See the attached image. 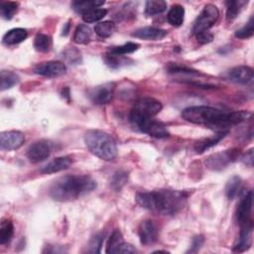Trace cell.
Returning a JSON list of instances; mask_svg holds the SVG:
<instances>
[{
	"instance_id": "9",
	"label": "cell",
	"mask_w": 254,
	"mask_h": 254,
	"mask_svg": "<svg viewBox=\"0 0 254 254\" xmlns=\"http://www.w3.org/2000/svg\"><path fill=\"white\" fill-rule=\"evenodd\" d=\"M162 108H163L162 103L156 100L155 98L143 97L138 99L135 102L132 110L142 115L154 117L162 110Z\"/></svg>"
},
{
	"instance_id": "20",
	"label": "cell",
	"mask_w": 254,
	"mask_h": 254,
	"mask_svg": "<svg viewBox=\"0 0 254 254\" xmlns=\"http://www.w3.org/2000/svg\"><path fill=\"white\" fill-rule=\"evenodd\" d=\"M28 37L27 30L23 28H14L9 30L4 36H3V43L5 45H16Z\"/></svg>"
},
{
	"instance_id": "35",
	"label": "cell",
	"mask_w": 254,
	"mask_h": 254,
	"mask_svg": "<svg viewBox=\"0 0 254 254\" xmlns=\"http://www.w3.org/2000/svg\"><path fill=\"white\" fill-rule=\"evenodd\" d=\"M139 45L136 43H132V42H128L124 45L121 46H117V47H112L109 49V53L110 54H114V55H118V56H122V55H126V54H131L133 52H135L136 50H138Z\"/></svg>"
},
{
	"instance_id": "42",
	"label": "cell",
	"mask_w": 254,
	"mask_h": 254,
	"mask_svg": "<svg viewBox=\"0 0 254 254\" xmlns=\"http://www.w3.org/2000/svg\"><path fill=\"white\" fill-rule=\"evenodd\" d=\"M136 252L137 250L132 244L126 243L124 241L114 251V253H136Z\"/></svg>"
},
{
	"instance_id": "41",
	"label": "cell",
	"mask_w": 254,
	"mask_h": 254,
	"mask_svg": "<svg viewBox=\"0 0 254 254\" xmlns=\"http://www.w3.org/2000/svg\"><path fill=\"white\" fill-rule=\"evenodd\" d=\"M196 40L200 44H208L213 40V35L208 31H203L195 35Z\"/></svg>"
},
{
	"instance_id": "2",
	"label": "cell",
	"mask_w": 254,
	"mask_h": 254,
	"mask_svg": "<svg viewBox=\"0 0 254 254\" xmlns=\"http://www.w3.org/2000/svg\"><path fill=\"white\" fill-rule=\"evenodd\" d=\"M187 198L186 192L172 190L142 191L135 197L140 206L163 215L178 213L186 204Z\"/></svg>"
},
{
	"instance_id": "38",
	"label": "cell",
	"mask_w": 254,
	"mask_h": 254,
	"mask_svg": "<svg viewBox=\"0 0 254 254\" xmlns=\"http://www.w3.org/2000/svg\"><path fill=\"white\" fill-rule=\"evenodd\" d=\"M167 69L170 73H188V74H197L196 70H193L190 67H187L182 64L170 63L167 66Z\"/></svg>"
},
{
	"instance_id": "15",
	"label": "cell",
	"mask_w": 254,
	"mask_h": 254,
	"mask_svg": "<svg viewBox=\"0 0 254 254\" xmlns=\"http://www.w3.org/2000/svg\"><path fill=\"white\" fill-rule=\"evenodd\" d=\"M252 221L247 222L244 225H241V230L239 233V236L237 240L235 241L233 245V251L234 252H244L247 250L252 243Z\"/></svg>"
},
{
	"instance_id": "23",
	"label": "cell",
	"mask_w": 254,
	"mask_h": 254,
	"mask_svg": "<svg viewBox=\"0 0 254 254\" xmlns=\"http://www.w3.org/2000/svg\"><path fill=\"white\" fill-rule=\"evenodd\" d=\"M104 1H96V0H85V1H73L71 3L72 9L79 14H85L86 12L99 8L101 5H103Z\"/></svg>"
},
{
	"instance_id": "4",
	"label": "cell",
	"mask_w": 254,
	"mask_h": 254,
	"mask_svg": "<svg viewBox=\"0 0 254 254\" xmlns=\"http://www.w3.org/2000/svg\"><path fill=\"white\" fill-rule=\"evenodd\" d=\"M84 143L94 156L104 161H111L117 155L114 139L101 130H89L84 134Z\"/></svg>"
},
{
	"instance_id": "43",
	"label": "cell",
	"mask_w": 254,
	"mask_h": 254,
	"mask_svg": "<svg viewBox=\"0 0 254 254\" xmlns=\"http://www.w3.org/2000/svg\"><path fill=\"white\" fill-rule=\"evenodd\" d=\"M241 161L249 167H252L253 165V150L250 149L244 156L241 157Z\"/></svg>"
},
{
	"instance_id": "26",
	"label": "cell",
	"mask_w": 254,
	"mask_h": 254,
	"mask_svg": "<svg viewBox=\"0 0 254 254\" xmlns=\"http://www.w3.org/2000/svg\"><path fill=\"white\" fill-rule=\"evenodd\" d=\"M0 80H1V83H0L1 90L4 91L6 89L11 88L15 84H17L19 82V76L11 70H1Z\"/></svg>"
},
{
	"instance_id": "8",
	"label": "cell",
	"mask_w": 254,
	"mask_h": 254,
	"mask_svg": "<svg viewBox=\"0 0 254 254\" xmlns=\"http://www.w3.org/2000/svg\"><path fill=\"white\" fill-rule=\"evenodd\" d=\"M114 88L115 85L113 82H106L97 85L88 91V97L95 104H107L111 101L113 97Z\"/></svg>"
},
{
	"instance_id": "27",
	"label": "cell",
	"mask_w": 254,
	"mask_h": 254,
	"mask_svg": "<svg viewBox=\"0 0 254 254\" xmlns=\"http://www.w3.org/2000/svg\"><path fill=\"white\" fill-rule=\"evenodd\" d=\"M167 9V3L163 0H149L145 3V14L154 16L163 13Z\"/></svg>"
},
{
	"instance_id": "12",
	"label": "cell",
	"mask_w": 254,
	"mask_h": 254,
	"mask_svg": "<svg viewBox=\"0 0 254 254\" xmlns=\"http://www.w3.org/2000/svg\"><path fill=\"white\" fill-rule=\"evenodd\" d=\"M24 142L25 136L20 131H5L0 134V146L2 150H17L24 144Z\"/></svg>"
},
{
	"instance_id": "3",
	"label": "cell",
	"mask_w": 254,
	"mask_h": 254,
	"mask_svg": "<svg viewBox=\"0 0 254 254\" xmlns=\"http://www.w3.org/2000/svg\"><path fill=\"white\" fill-rule=\"evenodd\" d=\"M96 182L86 175H69L58 179L50 188V195L57 201H70L92 191Z\"/></svg>"
},
{
	"instance_id": "25",
	"label": "cell",
	"mask_w": 254,
	"mask_h": 254,
	"mask_svg": "<svg viewBox=\"0 0 254 254\" xmlns=\"http://www.w3.org/2000/svg\"><path fill=\"white\" fill-rule=\"evenodd\" d=\"M242 186V180L238 176L231 177L225 186V194L228 199H233L241 190Z\"/></svg>"
},
{
	"instance_id": "5",
	"label": "cell",
	"mask_w": 254,
	"mask_h": 254,
	"mask_svg": "<svg viewBox=\"0 0 254 254\" xmlns=\"http://www.w3.org/2000/svg\"><path fill=\"white\" fill-rule=\"evenodd\" d=\"M129 119L135 129L152 137L167 138L170 135L167 127L162 122L155 120L153 117L139 114L131 109Z\"/></svg>"
},
{
	"instance_id": "24",
	"label": "cell",
	"mask_w": 254,
	"mask_h": 254,
	"mask_svg": "<svg viewBox=\"0 0 254 254\" xmlns=\"http://www.w3.org/2000/svg\"><path fill=\"white\" fill-rule=\"evenodd\" d=\"M52 47L53 40L49 35L43 33L37 34L34 40V48L36 49V51L41 53H48L51 51Z\"/></svg>"
},
{
	"instance_id": "31",
	"label": "cell",
	"mask_w": 254,
	"mask_h": 254,
	"mask_svg": "<svg viewBox=\"0 0 254 254\" xmlns=\"http://www.w3.org/2000/svg\"><path fill=\"white\" fill-rule=\"evenodd\" d=\"M128 181V174L125 171H116L110 179V187L114 190H120Z\"/></svg>"
},
{
	"instance_id": "37",
	"label": "cell",
	"mask_w": 254,
	"mask_h": 254,
	"mask_svg": "<svg viewBox=\"0 0 254 254\" xmlns=\"http://www.w3.org/2000/svg\"><path fill=\"white\" fill-rule=\"evenodd\" d=\"M253 34H254V19L252 16L242 28H240L235 32V37L238 39H248L252 37Z\"/></svg>"
},
{
	"instance_id": "17",
	"label": "cell",
	"mask_w": 254,
	"mask_h": 254,
	"mask_svg": "<svg viewBox=\"0 0 254 254\" xmlns=\"http://www.w3.org/2000/svg\"><path fill=\"white\" fill-rule=\"evenodd\" d=\"M132 36L148 41H158L162 40L167 36V31L155 27H144L134 31L132 33Z\"/></svg>"
},
{
	"instance_id": "11",
	"label": "cell",
	"mask_w": 254,
	"mask_h": 254,
	"mask_svg": "<svg viewBox=\"0 0 254 254\" xmlns=\"http://www.w3.org/2000/svg\"><path fill=\"white\" fill-rule=\"evenodd\" d=\"M51 155V145L48 141L40 140L33 143L27 150V157L32 163H40Z\"/></svg>"
},
{
	"instance_id": "22",
	"label": "cell",
	"mask_w": 254,
	"mask_h": 254,
	"mask_svg": "<svg viewBox=\"0 0 254 254\" xmlns=\"http://www.w3.org/2000/svg\"><path fill=\"white\" fill-rule=\"evenodd\" d=\"M168 22L175 27H180L185 20V8L180 4H175L167 15Z\"/></svg>"
},
{
	"instance_id": "19",
	"label": "cell",
	"mask_w": 254,
	"mask_h": 254,
	"mask_svg": "<svg viewBox=\"0 0 254 254\" xmlns=\"http://www.w3.org/2000/svg\"><path fill=\"white\" fill-rule=\"evenodd\" d=\"M227 133H228L227 130H222V131H219L218 133H216L215 135H213L211 137H207V138H203L201 140H198L194 144V151L197 154H202L206 150L215 146L220 140H222L226 136Z\"/></svg>"
},
{
	"instance_id": "29",
	"label": "cell",
	"mask_w": 254,
	"mask_h": 254,
	"mask_svg": "<svg viewBox=\"0 0 254 254\" xmlns=\"http://www.w3.org/2000/svg\"><path fill=\"white\" fill-rule=\"evenodd\" d=\"M14 234V225L11 220H2L0 225V243L2 245L11 241Z\"/></svg>"
},
{
	"instance_id": "7",
	"label": "cell",
	"mask_w": 254,
	"mask_h": 254,
	"mask_svg": "<svg viewBox=\"0 0 254 254\" xmlns=\"http://www.w3.org/2000/svg\"><path fill=\"white\" fill-rule=\"evenodd\" d=\"M239 157L237 150H227L220 153H215L208 156L205 160V166L212 171H220L228 164L232 163Z\"/></svg>"
},
{
	"instance_id": "16",
	"label": "cell",
	"mask_w": 254,
	"mask_h": 254,
	"mask_svg": "<svg viewBox=\"0 0 254 254\" xmlns=\"http://www.w3.org/2000/svg\"><path fill=\"white\" fill-rule=\"evenodd\" d=\"M228 78L236 83L247 84L253 79V69L247 65L235 66L229 70Z\"/></svg>"
},
{
	"instance_id": "34",
	"label": "cell",
	"mask_w": 254,
	"mask_h": 254,
	"mask_svg": "<svg viewBox=\"0 0 254 254\" xmlns=\"http://www.w3.org/2000/svg\"><path fill=\"white\" fill-rule=\"evenodd\" d=\"M107 14V10L103 8H95L92 9L85 14L82 15V20L85 23H95L105 17Z\"/></svg>"
},
{
	"instance_id": "21",
	"label": "cell",
	"mask_w": 254,
	"mask_h": 254,
	"mask_svg": "<svg viewBox=\"0 0 254 254\" xmlns=\"http://www.w3.org/2000/svg\"><path fill=\"white\" fill-rule=\"evenodd\" d=\"M248 1L244 0H230L226 1V20L227 22H232L241 12L243 7L247 5Z\"/></svg>"
},
{
	"instance_id": "28",
	"label": "cell",
	"mask_w": 254,
	"mask_h": 254,
	"mask_svg": "<svg viewBox=\"0 0 254 254\" xmlns=\"http://www.w3.org/2000/svg\"><path fill=\"white\" fill-rule=\"evenodd\" d=\"M91 39V30L87 25L80 24L73 34V42L76 44H87Z\"/></svg>"
},
{
	"instance_id": "36",
	"label": "cell",
	"mask_w": 254,
	"mask_h": 254,
	"mask_svg": "<svg viewBox=\"0 0 254 254\" xmlns=\"http://www.w3.org/2000/svg\"><path fill=\"white\" fill-rule=\"evenodd\" d=\"M123 242V236L122 233L118 230L115 229L111 236L109 237L107 241V246H106V253H114L116 248Z\"/></svg>"
},
{
	"instance_id": "6",
	"label": "cell",
	"mask_w": 254,
	"mask_h": 254,
	"mask_svg": "<svg viewBox=\"0 0 254 254\" xmlns=\"http://www.w3.org/2000/svg\"><path fill=\"white\" fill-rule=\"evenodd\" d=\"M218 16L219 11L217 7L213 4H206L193 24L192 33L196 35L197 33L207 31L216 23Z\"/></svg>"
},
{
	"instance_id": "30",
	"label": "cell",
	"mask_w": 254,
	"mask_h": 254,
	"mask_svg": "<svg viewBox=\"0 0 254 254\" xmlns=\"http://www.w3.org/2000/svg\"><path fill=\"white\" fill-rule=\"evenodd\" d=\"M116 30V26L112 21H103L95 25L94 31L101 38L110 37Z\"/></svg>"
},
{
	"instance_id": "32",
	"label": "cell",
	"mask_w": 254,
	"mask_h": 254,
	"mask_svg": "<svg viewBox=\"0 0 254 254\" xmlns=\"http://www.w3.org/2000/svg\"><path fill=\"white\" fill-rule=\"evenodd\" d=\"M18 10V3L12 1H3L0 3V14L5 20H10Z\"/></svg>"
},
{
	"instance_id": "10",
	"label": "cell",
	"mask_w": 254,
	"mask_h": 254,
	"mask_svg": "<svg viewBox=\"0 0 254 254\" xmlns=\"http://www.w3.org/2000/svg\"><path fill=\"white\" fill-rule=\"evenodd\" d=\"M66 71V66L63 62L60 61H50L38 64L35 67V72L37 74L47 76V77H59L64 74Z\"/></svg>"
},
{
	"instance_id": "40",
	"label": "cell",
	"mask_w": 254,
	"mask_h": 254,
	"mask_svg": "<svg viewBox=\"0 0 254 254\" xmlns=\"http://www.w3.org/2000/svg\"><path fill=\"white\" fill-rule=\"evenodd\" d=\"M203 236L202 235H197L192 239L191 245L190 247V249L187 251V253H196L198 252V250L201 248L202 244H203Z\"/></svg>"
},
{
	"instance_id": "33",
	"label": "cell",
	"mask_w": 254,
	"mask_h": 254,
	"mask_svg": "<svg viewBox=\"0 0 254 254\" xmlns=\"http://www.w3.org/2000/svg\"><path fill=\"white\" fill-rule=\"evenodd\" d=\"M128 61H129V59H126L123 56H118V55H114V54H110V53L106 54L104 57V62L111 68H118V67L124 66L127 64Z\"/></svg>"
},
{
	"instance_id": "18",
	"label": "cell",
	"mask_w": 254,
	"mask_h": 254,
	"mask_svg": "<svg viewBox=\"0 0 254 254\" xmlns=\"http://www.w3.org/2000/svg\"><path fill=\"white\" fill-rule=\"evenodd\" d=\"M72 164V159L68 156L58 157L48 163L41 169V173L43 174H54L69 168Z\"/></svg>"
},
{
	"instance_id": "13",
	"label": "cell",
	"mask_w": 254,
	"mask_h": 254,
	"mask_svg": "<svg viewBox=\"0 0 254 254\" xmlns=\"http://www.w3.org/2000/svg\"><path fill=\"white\" fill-rule=\"evenodd\" d=\"M252 202H253V193L251 190H249L243 198L240 200L237 209H236V220L239 223V225H244L249 221H252L251 216V210H252Z\"/></svg>"
},
{
	"instance_id": "14",
	"label": "cell",
	"mask_w": 254,
	"mask_h": 254,
	"mask_svg": "<svg viewBox=\"0 0 254 254\" xmlns=\"http://www.w3.org/2000/svg\"><path fill=\"white\" fill-rule=\"evenodd\" d=\"M138 234L143 245H151L158 239L157 226L152 220H144L140 223Z\"/></svg>"
},
{
	"instance_id": "39",
	"label": "cell",
	"mask_w": 254,
	"mask_h": 254,
	"mask_svg": "<svg viewBox=\"0 0 254 254\" xmlns=\"http://www.w3.org/2000/svg\"><path fill=\"white\" fill-rule=\"evenodd\" d=\"M104 234H97L94 237H92L88 244V253H99L101 251V246L103 242Z\"/></svg>"
},
{
	"instance_id": "1",
	"label": "cell",
	"mask_w": 254,
	"mask_h": 254,
	"mask_svg": "<svg viewBox=\"0 0 254 254\" xmlns=\"http://www.w3.org/2000/svg\"><path fill=\"white\" fill-rule=\"evenodd\" d=\"M250 116L251 112L246 110L226 112L204 105L190 106L182 111V117L190 123L209 128H218L220 130H224V128L231 125L239 124L247 120Z\"/></svg>"
}]
</instances>
